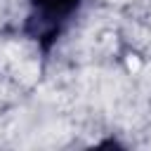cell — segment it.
I'll use <instances>...</instances> for the list:
<instances>
[{
	"label": "cell",
	"mask_w": 151,
	"mask_h": 151,
	"mask_svg": "<svg viewBox=\"0 0 151 151\" xmlns=\"http://www.w3.org/2000/svg\"><path fill=\"white\" fill-rule=\"evenodd\" d=\"M83 5L85 0H26V14L19 33L42 59H47L78 19Z\"/></svg>",
	"instance_id": "6da1fadb"
}]
</instances>
